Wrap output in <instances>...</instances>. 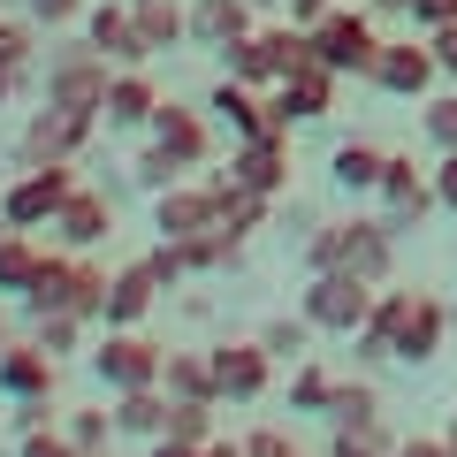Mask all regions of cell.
Listing matches in <instances>:
<instances>
[{
    "instance_id": "1f68e13d",
    "label": "cell",
    "mask_w": 457,
    "mask_h": 457,
    "mask_svg": "<svg viewBox=\"0 0 457 457\" xmlns=\"http://www.w3.org/2000/svg\"><path fill=\"white\" fill-rule=\"evenodd\" d=\"M320 420H328V427H381V396H374V381H336Z\"/></svg>"
},
{
    "instance_id": "6da1fadb",
    "label": "cell",
    "mask_w": 457,
    "mask_h": 457,
    "mask_svg": "<svg viewBox=\"0 0 457 457\" xmlns=\"http://www.w3.org/2000/svg\"><path fill=\"white\" fill-rule=\"evenodd\" d=\"M305 260H312V267H351V275H366V282H396V228L343 213V221H320V228H312Z\"/></svg>"
},
{
    "instance_id": "bcb514c9",
    "label": "cell",
    "mask_w": 457,
    "mask_h": 457,
    "mask_svg": "<svg viewBox=\"0 0 457 457\" xmlns=\"http://www.w3.org/2000/svg\"><path fill=\"white\" fill-rule=\"evenodd\" d=\"M427 176H435V206L457 213V153H435V168H427Z\"/></svg>"
},
{
    "instance_id": "9c48e42d",
    "label": "cell",
    "mask_w": 457,
    "mask_h": 457,
    "mask_svg": "<svg viewBox=\"0 0 457 457\" xmlns=\"http://www.w3.org/2000/svg\"><path fill=\"white\" fill-rule=\"evenodd\" d=\"M92 130H99V114L92 107H38L31 114V130H23V168H46V161H77L84 145H92Z\"/></svg>"
},
{
    "instance_id": "c3c4849f",
    "label": "cell",
    "mask_w": 457,
    "mask_h": 457,
    "mask_svg": "<svg viewBox=\"0 0 457 457\" xmlns=\"http://www.w3.org/2000/svg\"><path fill=\"white\" fill-rule=\"evenodd\" d=\"M411 23L420 31H442V23H457V0H411Z\"/></svg>"
},
{
    "instance_id": "7bdbcfd3",
    "label": "cell",
    "mask_w": 457,
    "mask_h": 457,
    "mask_svg": "<svg viewBox=\"0 0 457 457\" xmlns=\"http://www.w3.org/2000/svg\"><path fill=\"white\" fill-rule=\"evenodd\" d=\"M145 267H153V282H161V290H176V282L191 275V267H183V252H176V237H161V245L145 252Z\"/></svg>"
},
{
    "instance_id": "f907efd6",
    "label": "cell",
    "mask_w": 457,
    "mask_h": 457,
    "mask_svg": "<svg viewBox=\"0 0 457 457\" xmlns=\"http://www.w3.org/2000/svg\"><path fill=\"white\" fill-rule=\"evenodd\" d=\"M427 46H435V62H442V77L457 84V23H442V31H427Z\"/></svg>"
},
{
    "instance_id": "74e56055",
    "label": "cell",
    "mask_w": 457,
    "mask_h": 457,
    "mask_svg": "<svg viewBox=\"0 0 457 457\" xmlns=\"http://www.w3.org/2000/svg\"><path fill=\"white\" fill-rule=\"evenodd\" d=\"M161 435L176 442H213V404H198V396H168V427Z\"/></svg>"
},
{
    "instance_id": "11a10c76",
    "label": "cell",
    "mask_w": 457,
    "mask_h": 457,
    "mask_svg": "<svg viewBox=\"0 0 457 457\" xmlns=\"http://www.w3.org/2000/svg\"><path fill=\"white\" fill-rule=\"evenodd\" d=\"M153 457H198V442H176V435H161V442H153Z\"/></svg>"
},
{
    "instance_id": "7dc6e473",
    "label": "cell",
    "mask_w": 457,
    "mask_h": 457,
    "mask_svg": "<svg viewBox=\"0 0 457 457\" xmlns=\"http://www.w3.org/2000/svg\"><path fill=\"white\" fill-rule=\"evenodd\" d=\"M23 8H31L46 31H54V23H77V16H84V0H23Z\"/></svg>"
},
{
    "instance_id": "7a4b0ae2",
    "label": "cell",
    "mask_w": 457,
    "mask_h": 457,
    "mask_svg": "<svg viewBox=\"0 0 457 457\" xmlns=\"http://www.w3.org/2000/svg\"><path fill=\"white\" fill-rule=\"evenodd\" d=\"M305 54H312V31H305V23H252L245 38H228V46H221V77L252 84V92H275Z\"/></svg>"
},
{
    "instance_id": "f5cc1de1",
    "label": "cell",
    "mask_w": 457,
    "mask_h": 457,
    "mask_svg": "<svg viewBox=\"0 0 457 457\" xmlns=\"http://www.w3.org/2000/svg\"><path fill=\"white\" fill-rule=\"evenodd\" d=\"M282 8H290V23H305V31H312V23H320L336 0H282Z\"/></svg>"
},
{
    "instance_id": "83f0119b",
    "label": "cell",
    "mask_w": 457,
    "mask_h": 457,
    "mask_svg": "<svg viewBox=\"0 0 457 457\" xmlns=\"http://www.w3.org/2000/svg\"><path fill=\"white\" fill-rule=\"evenodd\" d=\"M161 427H168V389H122L114 396V435L161 442Z\"/></svg>"
},
{
    "instance_id": "3957f363",
    "label": "cell",
    "mask_w": 457,
    "mask_h": 457,
    "mask_svg": "<svg viewBox=\"0 0 457 457\" xmlns=\"http://www.w3.org/2000/svg\"><path fill=\"white\" fill-rule=\"evenodd\" d=\"M312 54H320L336 77H366L374 54H381V16L366 0H336V8L312 23Z\"/></svg>"
},
{
    "instance_id": "d6986e66",
    "label": "cell",
    "mask_w": 457,
    "mask_h": 457,
    "mask_svg": "<svg viewBox=\"0 0 457 457\" xmlns=\"http://www.w3.org/2000/svg\"><path fill=\"white\" fill-rule=\"evenodd\" d=\"M153 228H161V237H198V228H213V183H168V191H153Z\"/></svg>"
},
{
    "instance_id": "60d3db41",
    "label": "cell",
    "mask_w": 457,
    "mask_h": 457,
    "mask_svg": "<svg viewBox=\"0 0 457 457\" xmlns=\"http://www.w3.org/2000/svg\"><path fill=\"white\" fill-rule=\"evenodd\" d=\"M69 435H77L84 457H99V450H107V435H114V411H69Z\"/></svg>"
},
{
    "instance_id": "7c38bea8",
    "label": "cell",
    "mask_w": 457,
    "mask_h": 457,
    "mask_svg": "<svg viewBox=\"0 0 457 457\" xmlns=\"http://www.w3.org/2000/svg\"><path fill=\"white\" fill-rule=\"evenodd\" d=\"M213 389H221V404H260L267 381H275V359H267V343L245 336V343H213Z\"/></svg>"
},
{
    "instance_id": "b9f144b4",
    "label": "cell",
    "mask_w": 457,
    "mask_h": 457,
    "mask_svg": "<svg viewBox=\"0 0 457 457\" xmlns=\"http://www.w3.org/2000/svg\"><path fill=\"white\" fill-rule=\"evenodd\" d=\"M0 62H8V69H31V62H38L31 23H0Z\"/></svg>"
},
{
    "instance_id": "94428289",
    "label": "cell",
    "mask_w": 457,
    "mask_h": 457,
    "mask_svg": "<svg viewBox=\"0 0 457 457\" xmlns=\"http://www.w3.org/2000/svg\"><path fill=\"white\" fill-rule=\"evenodd\" d=\"M252 8H260V16H267V8H282V0H252Z\"/></svg>"
},
{
    "instance_id": "484cf974",
    "label": "cell",
    "mask_w": 457,
    "mask_h": 457,
    "mask_svg": "<svg viewBox=\"0 0 457 457\" xmlns=\"http://www.w3.org/2000/svg\"><path fill=\"white\" fill-rule=\"evenodd\" d=\"M267 206H275L267 191H245V183L213 176V221H221L228 237H260V228H267Z\"/></svg>"
},
{
    "instance_id": "30bf717a",
    "label": "cell",
    "mask_w": 457,
    "mask_h": 457,
    "mask_svg": "<svg viewBox=\"0 0 457 457\" xmlns=\"http://www.w3.org/2000/svg\"><path fill=\"white\" fill-rule=\"evenodd\" d=\"M374 198H381V221H389V228H420L427 213H442L435 206V176H427L411 153H389V161H381Z\"/></svg>"
},
{
    "instance_id": "7402d4cb",
    "label": "cell",
    "mask_w": 457,
    "mask_h": 457,
    "mask_svg": "<svg viewBox=\"0 0 457 457\" xmlns=\"http://www.w3.org/2000/svg\"><path fill=\"white\" fill-rule=\"evenodd\" d=\"M206 107L228 122V137H267V130H275V114H267V92H252V84H237V77L213 84Z\"/></svg>"
},
{
    "instance_id": "5b68a950",
    "label": "cell",
    "mask_w": 457,
    "mask_h": 457,
    "mask_svg": "<svg viewBox=\"0 0 457 457\" xmlns=\"http://www.w3.org/2000/svg\"><path fill=\"white\" fill-rule=\"evenodd\" d=\"M161 366H168V351H161L153 336H137V328H107L99 351H92V374H99V389H107V396H122V389H161Z\"/></svg>"
},
{
    "instance_id": "f1b7e54d",
    "label": "cell",
    "mask_w": 457,
    "mask_h": 457,
    "mask_svg": "<svg viewBox=\"0 0 457 457\" xmlns=\"http://www.w3.org/2000/svg\"><path fill=\"white\" fill-rule=\"evenodd\" d=\"M161 389H168V396H198V404H221V389H213V359H206V351H168Z\"/></svg>"
},
{
    "instance_id": "f546056e",
    "label": "cell",
    "mask_w": 457,
    "mask_h": 457,
    "mask_svg": "<svg viewBox=\"0 0 457 457\" xmlns=\"http://www.w3.org/2000/svg\"><path fill=\"white\" fill-rule=\"evenodd\" d=\"M69 275H77V252H46L31 290H23V305L31 312H69Z\"/></svg>"
},
{
    "instance_id": "ee69618b",
    "label": "cell",
    "mask_w": 457,
    "mask_h": 457,
    "mask_svg": "<svg viewBox=\"0 0 457 457\" xmlns=\"http://www.w3.org/2000/svg\"><path fill=\"white\" fill-rule=\"evenodd\" d=\"M23 457H84V450L69 427H38V435H23Z\"/></svg>"
},
{
    "instance_id": "ffe728a7",
    "label": "cell",
    "mask_w": 457,
    "mask_h": 457,
    "mask_svg": "<svg viewBox=\"0 0 457 457\" xmlns=\"http://www.w3.org/2000/svg\"><path fill=\"white\" fill-rule=\"evenodd\" d=\"M411 312V290H396V282H381L374 290V312H366L359 328H351V343H359V359H396V320Z\"/></svg>"
},
{
    "instance_id": "e0dca14e",
    "label": "cell",
    "mask_w": 457,
    "mask_h": 457,
    "mask_svg": "<svg viewBox=\"0 0 457 457\" xmlns=\"http://www.w3.org/2000/svg\"><path fill=\"white\" fill-rule=\"evenodd\" d=\"M54 366L62 359H46L31 336H8L0 343V396L16 404V396H54Z\"/></svg>"
},
{
    "instance_id": "f35d334b",
    "label": "cell",
    "mask_w": 457,
    "mask_h": 457,
    "mask_svg": "<svg viewBox=\"0 0 457 457\" xmlns=\"http://www.w3.org/2000/svg\"><path fill=\"white\" fill-rule=\"evenodd\" d=\"M396 442L381 427H328V457H389Z\"/></svg>"
},
{
    "instance_id": "816d5d0a",
    "label": "cell",
    "mask_w": 457,
    "mask_h": 457,
    "mask_svg": "<svg viewBox=\"0 0 457 457\" xmlns=\"http://www.w3.org/2000/svg\"><path fill=\"white\" fill-rule=\"evenodd\" d=\"M389 457H450V442H442V435H404Z\"/></svg>"
},
{
    "instance_id": "ac0fdd59",
    "label": "cell",
    "mask_w": 457,
    "mask_h": 457,
    "mask_svg": "<svg viewBox=\"0 0 457 457\" xmlns=\"http://www.w3.org/2000/svg\"><path fill=\"white\" fill-rule=\"evenodd\" d=\"M46 228L62 237L69 252H92V245H107V228H114V206H107L99 191H84V183H77V191L62 198V213H54Z\"/></svg>"
},
{
    "instance_id": "8fae6325",
    "label": "cell",
    "mask_w": 457,
    "mask_h": 457,
    "mask_svg": "<svg viewBox=\"0 0 457 457\" xmlns=\"http://www.w3.org/2000/svg\"><path fill=\"white\" fill-rule=\"evenodd\" d=\"M107 54L99 46H69V54H54L46 62V99L54 107H92V114H107Z\"/></svg>"
},
{
    "instance_id": "db71d44e",
    "label": "cell",
    "mask_w": 457,
    "mask_h": 457,
    "mask_svg": "<svg viewBox=\"0 0 457 457\" xmlns=\"http://www.w3.org/2000/svg\"><path fill=\"white\" fill-rule=\"evenodd\" d=\"M23 77H31V69H8V62H0V107H8V99L23 92Z\"/></svg>"
},
{
    "instance_id": "52a82bcc",
    "label": "cell",
    "mask_w": 457,
    "mask_h": 457,
    "mask_svg": "<svg viewBox=\"0 0 457 457\" xmlns=\"http://www.w3.org/2000/svg\"><path fill=\"white\" fill-rule=\"evenodd\" d=\"M366 84L420 107V99L442 84V62H435V46H427V31H420V38H381V54H374V69H366Z\"/></svg>"
},
{
    "instance_id": "4316f807",
    "label": "cell",
    "mask_w": 457,
    "mask_h": 457,
    "mask_svg": "<svg viewBox=\"0 0 457 457\" xmlns=\"http://www.w3.org/2000/svg\"><path fill=\"white\" fill-rule=\"evenodd\" d=\"M137 38H145V54L191 46V8L183 0H137Z\"/></svg>"
},
{
    "instance_id": "d6a6232c",
    "label": "cell",
    "mask_w": 457,
    "mask_h": 457,
    "mask_svg": "<svg viewBox=\"0 0 457 457\" xmlns=\"http://www.w3.org/2000/svg\"><path fill=\"white\" fill-rule=\"evenodd\" d=\"M38 260H46V252L31 245V228H8V237H0V297H23V290H31Z\"/></svg>"
},
{
    "instance_id": "681fc988",
    "label": "cell",
    "mask_w": 457,
    "mask_h": 457,
    "mask_svg": "<svg viewBox=\"0 0 457 457\" xmlns=\"http://www.w3.org/2000/svg\"><path fill=\"white\" fill-rule=\"evenodd\" d=\"M137 176H145V183H153V191H168V183H176V176H183V168H176V161H168V153H161V145H153V153H145V161H137Z\"/></svg>"
},
{
    "instance_id": "277c9868",
    "label": "cell",
    "mask_w": 457,
    "mask_h": 457,
    "mask_svg": "<svg viewBox=\"0 0 457 457\" xmlns=\"http://www.w3.org/2000/svg\"><path fill=\"white\" fill-rule=\"evenodd\" d=\"M374 290H381V282L351 275V267H312V282H305V297H297V312H305L320 336H351V328L374 312Z\"/></svg>"
},
{
    "instance_id": "d4e9b609",
    "label": "cell",
    "mask_w": 457,
    "mask_h": 457,
    "mask_svg": "<svg viewBox=\"0 0 457 457\" xmlns=\"http://www.w3.org/2000/svg\"><path fill=\"white\" fill-rule=\"evenodd\" d=\"M153 107H161V92H153V77L137 62H122L107 77V122L114 130H137V122H153Z\"/></svg>"
},
{
    "instance_id": "91938a15",
    "label": "cell",
    "mask_w": 457,
    "mask_h": 457,
    "mask_svg": "<svg viewBox=\"0 0 457 457\" xmlns=\"http://www.w3.org/2000/svg\"><path fill=\"white\" fill-rule=\"evenodd\" d=\"M8 336H16V328H8V305H0V343H8Z\"/></svg>"
},
{
    "instance_id": "d590c367",
    "label": "cell",
    "mask_w": 457,
    "mask_h": 457,
    "mask_svg": "<svg viewBox=\"0 0 457 457\" xmlns=\"http://www.w3.org/2000/svg\"><path fill=\"white\" fill-rule=\"evenodd\" d=\"M420 130H427V145H435V153H457V84L420 99Z\"/></svg>"
},
{
    "instance_id": "6125c7cd",
    "label": "cell",
    "mask_w": 457,
    "mask_h": 457,
    "mask_svg": "<svg viewBox=\"0 0 457 457\" xmlns=\"http://www.w3.org/2000/svg\"><path fill=\"white\" fill-rule=\"evenodd\" d=\"M245 457H252V450H245Z\"/></svg>"
},
{
    "instance_id": "2e32d148",
    "label": "cell",
    "mask_w": 457,
    "mask_h": 457,
    "mask_svg": "<svg viewBox=\"0 0 457 457\" xmlns=\"http://www.w3.org/2000/svg\"><path fill=\"white\" fill-rule=\"evenodd\" d=\"M145 130H153V145H161L176 168H198V161H206V145H213L206 122H198V107H183V99H161Z\"/></svg>"
},
{
    "instance_id": "5bb4252c",
    "label": "cell",
    "mask_w": 457,
    "mask_h": 457,
    "mask_svg": "<svg viewBox=\"0 0 457 457\" xmlns=\"http://www.w3.org/2000/svg\"><path fill=\"white\" fill-rule=\"evenodd\" d=\"M442 343H450V305L435 290H411V312L396 320V359L427 366V359H442Z\"/></svg>"
},
{
    "instance_id": "680465c9",
    "label": "cell",
    "mask_w": 457,
    "mask_h": 457,
    "mask_svg": "<svg viewBox=\"0 0 457 457\" xmlns=\"http://www.w3.org/2000/svg\"><path fill=\"white\" fill-rule=\"evenodd\" d=\"M442 442H450V457H457V404H450V427H442Z\"/></svg>"
},
{
    "instance_id": "603a6c76",
    "label": "cell",
    "mask_w": 457,
    "mask_h": 457,
    "mask_svg": "<svg viewBox=\"0 0 457 457\" xmlns=\"http://www.w3.org/2000/svg\"><path fill=\"white\" fill-rule=\"evenodd\" d=\"M381 161H389V145H374V137H343V145L328 153V176H336L343 198H374Z\"/></svg>"
},
{
    "instance_id": "44dd1931",
    "label": "cell",
    "mask_w": 457,
    "mask_h": 457,
    "mask_svg": "<svg viewBox=\"0 0 457 457\" xmlns=\"http://www.w3.org/2000/svg\"><path fill=\"white\" fill-rule=\"evenodd\" d=\"M252 23H260L252 0H191V46H206V54H221L228 38H245Z\"/></svg>"
},
{
    "instance_id": "9a60e30c",
    "label": "cell",
    "mask_w": 457,
    "mask_h": 457,
    "mask_svg": "<svg viewBox=\"0 0 457 457\" xmlns=\"http://www.w3.org/2000/svg\"><path fill=\"white\" fill-rule=\"evenodd\" d=\"M84 46H99L107 62H153L145 38H137V0H99V8H84Z\"/></svg>"
},
{
    "instance_id": "8992f818",
    "label": "cell",
    "mask_w": 457,
    "mask_h": 457,
    "mask_svg": "<svg viewBox=\"0 0 457 457\" xmlns=\"http://www.w3.org/2000/svg\"><path fill=\"white\" fill-rule=\"evenodd\" d=\"M336 92H343V77L320 54H305V62L267 92V114H275V130H290V122H328V114H336Z\"/></svg>"
},
{
    "instance_id": "6f0895ef",
    "label": "cell",
    "mask_w": 457,
    "mask_h": 457,
    "mask_svg": "<svg viewBox=\"0 0 457 457\" xmlns=\"http://www.w3.org/2000/svg\"><path fill=\"white\" fill-rule=\"evenodd\" d=\"M366 8H374L381 23H389V16H411V0H366Z\"/></svg>"
},
{
    "instance_id": "e575fe53",
    "label": "cell",
    "mask_w": 457,
    "mask_h": 457,
    "mask_svg": "<svg viewBox=\"0 0 457 457\" xmlns=\"http://www.w3.org/2000/svg\"><path fill=\"white\" fill-rule=\"evenodd\" d=\"M84 328H92V320H77V312H31V343L46 351V359L84 351Z\"/></svg>"
},
{
    "instance_id": "f6af8a7d",
    "label": "cell",
    "mask_w": 457,
    "mask_h": 457,
    "mask_svg": "<svg viewBox=\"0 0 457 457\" xmlns=\"http://www.w3.org/2000/svg\"><path fill=\"white\" fill-rule=\"evenodd\" d=\"M62 420V404L54 396H16V435H38V427Z\"/></svg>"
},
{
    "instance_id": "ab89813d",
    "label": "cell",
    "mask_w": 457,
    "mask_h": 457,
    "mask_svg": "<svg viewBox=\"0 0 457 457\" xmlns=\"http://www.w3.org/2000/svg\"><path fill=\"white\" fill-rule=\"evenodd\" d=\"M328 389H336V374H320V366L297 359V374H290V411H328Z\"/></svg>"
},
{
    "instance_id": "cb8c5ba5",
    "label": "cell",
    "mask_w": 457,
    "mask_h": 457,
    "mask_svg": "<svg viewBox=\"0 0 457 457\" xmlns=\"http://www.w3.org/2000/svg\"><path fill=\"white\" fill-rule=\"evenodd\" d=\"M153 297H161L153 267H145V260H130L122 275H107V320H99V328H137V320L153 312Z\"/></svg>"
},
{
    "instance_id": "4dcf8cb0",
    "label": "cell",
    "mask_w": 457,
    "mask_h": 457,
    "mask_svg": "<svg viewBox=\"0 0 457 457\" xmlns=\"http://www.w3.org/2000/svg\"><path fill=\"white\" fill-rule=\"evenodd\" d=\"M176 252H183V267H191V275H213V267H237L245 237H228V228L213 221V228H198V237H176Z\"/></svg>"
},
{
    "instance_id": "8d00e7d4",
    "label": "cell",
    "mask_w": 457,
    "mask_h": 457,
    "mask_svg": "<svg viewBox=\"0 0 457 457\" xmlns=\"http://www.w3.org/2000/svg\"><path fill=\"white\" fill-rule=\"evenodd\" d=\"M260 343H267V359H305V343H312V320H305V312H297V320H290V312H275V320H267L260 328Z\"/></svg>"
},
{
    "instance_id": "4fadbf2b",
    "label": "cell",
    "mask_w": 457,
    "mask_h": 457,
    "mask_svg": "<svg viewBox=\"0 0 457 457\" xmlns=\"http://www.w3.org/2000/svg\"><path fill=\"white\" fill-rule=\"evenodd\" d=\"M221 176H228V183H245V191L282 198V191H290V130L237 137V153H228V168H221Z\"/></svg>"
},
{
    "instance_id": "836d02e7",
    "label": "cell",
    "mask_w": 457,
    "mask_h": 457,
    "mask_svg": "<svg viewBox=\"0 0 457 457\" xmlns=\"http://www.w3.org/2000/svg\"><path fill=\"white\" fill-rule=\"evenodd\" d=\"M69 312H77V320H107V267L99 260H84L77 252V275H69Z\"/></svg>"
},
{
    "instance_id": "ba28073f",
    "label": "cell",
    "mask_w": 457,
    "mask_h": 457,
    "mask_svg": "<svg viewBox=\"0 0 457 457\" xmlns=\"http://www.w3.org/2000/svg\"><path fill=\"white\" fill-rule=\"evenodd\" d=\"M77 191V176H69V161H46V168H23L8 191H0V221L8 228H46L54 213H62V198Z\"/></svg>"
},
{
    "instance_id": "9f6ffc18",
    "label": "cell",
    "mask_w": 457,
    "mask_h": 457,
    "mask_svg": "<svg viewBox=\"0 0 457 457\" xmlns=\"http://www.w3.org/2000/svg\"><path fill=\"white\" fill-rule=\"evenodd\" d=\"M198 457H245V442H221V435H213V442H198Z\"/></svg>"
}]
</instances>
